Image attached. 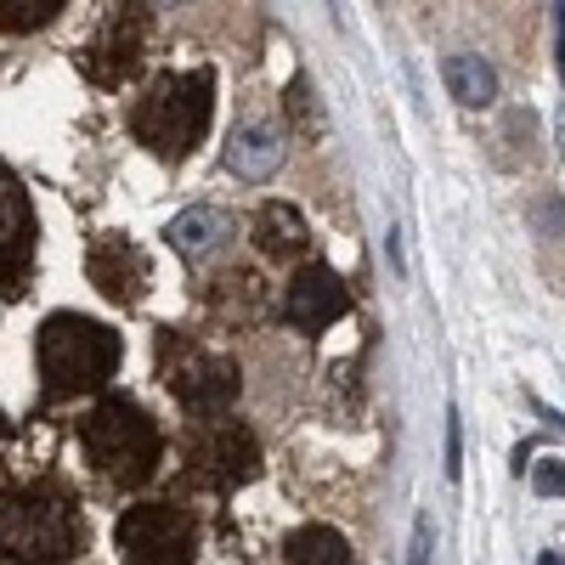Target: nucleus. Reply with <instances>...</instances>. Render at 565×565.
Instances as JSON below:
<instances>
[{"instance_id":"f257e3e1","label":"nucleus","mask_w":565,"mask_h":565,"mask_svg":"<svg viewBox=\"0 0 565 565\" xmlns=\"http://www.w3.org/2000/svg\"><path fill=\"white\" fill-rule=\"evenodd\" d=\"M119 367V334L97 317L57 311L40 328V380L52 396H85Z\"/></svg>"},{"instance_id":"f03ea898","label":"nucleus","mask_w":565,"mask_h":565,"mask_svg":"<svg viewBox=\"0 0 565 565\" xmlns=\"http://www.w3.org/2000/svg\"><path fill=\"white\" fill-rule=\"evenodd\" d=\"M90 463H97V476L114 481V487H141V481H153V469H159V424L141 413L136 402L125 396H103L97 407H90L85 418V430H79Z\"/></svg>"},{"instance_id":"7ed1b4c3","label":"nucleus","mask_w":565,"mask_h":565,"mask_svg":"<svg viewBox=\"0 0 565 565\" xmlns=\"http://www.w3.org/2000/svg\"><path fill=\"white\" fill-rule=\"evenodd\" d=\"M210 103H215V74L210 68L153 79V90L130 114V130H136L141 148H153L164 159H181L186 148H199V136L210 125Z\"/></svg>"},{"instance_id":"20e7f679","label":"nucleus","mask_w":565,"mask_h":565,"mask_svg":"<svg viewBox=\"0 0 565 565\" xmlns=\"http://www.w3.org/2000/svg\"><path fill=\"white\" fill-rule=\"evenodd\" d=\"M0 548L18 565H68L79 548V521L57 492H18L0 509Z\"/></svg>"},{"instance_id":"39448f33","label":"nucleus","mask_w":565,"mask_h":565,"mask_svg":"<svg viewBox=\"0 0 565 565\" xmlns=\"http://www.w3.org/2000/svg\"><path fill=\"white\" fill-rule=\"evenodd\" d=\"M159 373L175 391V402L193 407V413H221V407L238 402V367L215 351H204V345H193L186 334L159 340Z\"/></svg>"},{"instance_id":"423d86ee","label":"nucleus","mask_w":565,"mask_h":565,"mask_svg":"<svg viewBox=\"0 0 565 565\" xmlns=\"http://www.w3.org/2000/svg\"><path fill=\"white\" fill-rule=\"evenodd\" d=\"M114 543L130 565H193L199 532H193V514L175 503H136L119 514Z\"/></svg>"},{"instance_id":"0eeeda50","label":"nucleus","mask_w":565,"mask_h":565,"mask_svg":"<svg viewBox=\"0 0 565 565\" xmlns=\"http://www.w3.org/2000/svg\"><path fill=\"white\" fill-rule=\"evenodd\" d=\"M186 463H193V476L215 492H232V487H244L255 469H260V441L249 424L238 418H215L204 424V430L193 436V447H186Z\"/></svg>"},{"instance_id":"6e6552de","label":"nucleus","mask_w":565,"mask_h":565,"mask_svg":"<svg viewBox=\"0 0 565 565\" xmlns=\"http://www.w3.org/2000/svg\"><path fill=\"white\" fill-rule=\"evenodd\" d=\"M141 45H148V12H141L136 0H125V7H108L103 29L90 34V45H85L79 63H85V74L97 79V85H119V79L136 74Z\"/></svg>"},{"instance_id":"1a4fd4ad","label":"nucleus","mask_w":565,"mask_h":565,"mask_svg":"<svg viewBox=\"0 0 565 565\" xmlns=\"http://www.w3.org/2000/svg\"><path fill=\"white\" fill-rule=\"evenodd\" d=\"M351 295L345 282L328 271V266H306L295 282H289V300H282V311H289L295 328H306V334H317V328H328L334 317H345Z\"/></svg>"},{"instance_id":"9d476101","label":"nucleus","mask_w":565,"mask_h":565,"mask_svg":"<svg viewBox=\"0 0 565 565\" xmlns=\"http://www.w3.org/2000/svg\"><path fill=\"white\" fill-rule=\"evenodd\" d=\"M282 164V125L271 114H249L238 130L226 136V170L244 181H266Z\"/></svg>"},{"instance_id":"9b49d317","label":"nucleus","mask_w":565,"mask_h":565,"mask_svg":"<svg viewBox=\"0 0 565 565\" xmlns=\"http://www.w3.org/2000/svg\"><path fill=\"white\" fill-rule=\"evenodd\" d=\"M90 282H97L108 300L130 306V300H141L148 266H141V255L125 238H97V244H90Z\"/></svg>"},{"instance_id":"f8f14e48","label":"nucleus","mask_w":565,"mask_h":565,"mask_svg":"<svg viewBox=\"0 0 565 565\" xmlns=\"http://www.w3.org/2000/svg\"><path fill=\"white\" fill-rule=\"evenodd\" d=\"M226 238H232V221H226V210H210V204H199V210H186V215L170 221V249L181 260H193V266L221 260Z\"/></svg>"},{"instance_id":"ddd939ff","label":"nucleus","mask_w":565,"mask_h":565,"mask_svg":"<svg viewBox=\"0 0 565 565\" xmlns=\"http://www.w3.org/2000/svg\"><path fill=\"white\" fill-rule=\"evenodd\" d=\"M34 249V210H29V193L0 170V271L18 277L23 260Z\"/></svg>"},{"instance_id":"4468645a","label":"nucleus","mask_w":565,"mask_h":565,"mask_svg":"<svg viewBox=\"0 0 565 565\" xmlns=\"http://www.w3.org/2000/svg\"><path fill=\"white\" fill-rule=\"evenodd\" d=\"M255 249L266 260H295L306 255V215L295 204H266L255 215Z\"/></svg>"},{"instance_id":"2eb2a0df","label":"nucleus","mask_w":565,"mask_h":565,"mask_svg":"<svg viewBox=\"0 0 565 565\" xmlns=\"http://www.w3.org/2000/svg\"><path fill=\"white\" fill-rule=\"evenodd\" d=\"M441 79H447V90H452L458 108H487V103L498 97V74H492L487 57H469V52H463V57H447Z\"/></svg>"},{"instance_id":"dca6fc26","label":"nucleus","mask_w":565,"mask_h":565,"mask_svg":"<svg viewBox=\"0 0 565 565\" xmlns=\"http://www.w3.org/2000/svg\"><path fill=\"white\" fill-rule=\"evenodd\" d=\"M289 565H351V543L334 532V526H300L282 548Z\"/></svg>"},{"instance_id":"f3484780","label":"nucleus","mask_w":565,"mask_h":565,"mask_svg":"<svg viewBox=\"0 0 565 565\" xmlns=\"http://www.w3.org/2000/svg\"><path fill=\"white\" fill-rule=\"evenodd\" d=\"M57 12H63V0H0V29L29 34V29H45Z\"/></svg>"},{"instance_id":"a211bd4d","label":"nucleus","mask_w":565,"mask_h":565,"mask_svg":"<svg viewBox=\"0 0 565 565\" xmlns=\"http://www.w3.org/2000/svg\"><path fill=\"white\" fill-rule=\"evenodd\" d=\"M532 487H537L543 498H565V463H559V458H543V463L532 469Z\"/></svg>"},{"instance_id":"6ab92c4d","label":"nucleus","mask_w":565,"mask_h":565,"mask_svg":"<svg viewBox=\"0 0 565 565\" xmlns=\"http://www.w3.org/2000/svg\"><path fill=\"white\" fill-rule=\"evenodd\" d=\"M532 221H537V226H548V232H554V238H565V204H559V199H548V204H537V210H532Z\"/></svg>"},{"instance_id":"aec40b11","label":"nucleus","mask_w":565,"mask_h":565,"mask_svg":"<svg viewBox=\"0 0 565 565\" xmlns=\"http://www.w3.org/2000/svg\"><path fill=\"white\" fill-rule=\"evenodd\" d=\"M407 565H430V521H418V532H413V559Z\"/></svg>"},{"instance_id":"412c9836","label":"nucleus","mask_w":565,"mask_h":565,"mask_svg":"<svg viewBox=\"0 0 565 565\" xmlns=\"http://www.w3.org/2000/svg\"><path fill=\"white\" fill-rule=\"evenodd\" d=\"M554 12H559V74H565V0H554Z\"/></svg>"},{"instance_id":"4be33fe9","label":"nucleus","mask_w":565,"mask_h":565,"mask_svg":"<svg viewBox=\"0 0 565 565\" xmlns=\"http://www.w3.org/2000/svg\"><path fill=\"white\" fill-rule=\"evenodd\" d=\"M537 565H565V559H559V554H543V559H537Z\"/></svg>"},{"instance_id":"5701e85b","label":"nucleus","mask_w":565,"mask_h":565,"mask_svg":"<svg viewBox=\"0 0 565 565\" xmlns=\"http://www.w3.org/2000/svg\"><path fill=\"white\" fill-rule=\"evenodd\" d=\"M7 430H12V424H7V413H0V441H7Z\"/></svg>"}]
</instances>
